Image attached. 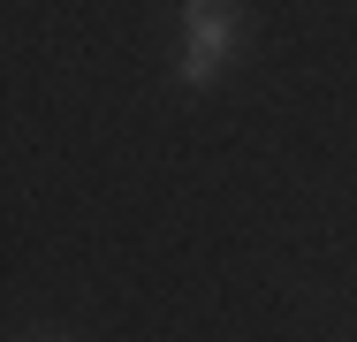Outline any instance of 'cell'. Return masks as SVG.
<instances>
[{"label":"cell","instance_id":"2","mask_svg":"<svg viewBox=\"0 0 357 342\" xmlns=\"http://www.w3.org/2000/svg\"><path fill=\"white\" fill-rule=\"evenodd\" d=\"M54 342H61V335H54Z\"/></svg>","mask_w":357,"mask_h":342},{"label":"cell","instance_id":"1","mask_svg":"<svg viewBox=\"0 0 357 342\" xmlns=\"http://www.w3.org/2000/svg\"><path fill=\"white\" fill-rule=\"evenodd\" d=\"M236 31H243V8H236V0H183V38H190V46H183V68H175V76H183L190 91H206L220 76V61L236 54Z\"/></svg>","mask_w":357,"mask_h":342}]
</instances>
